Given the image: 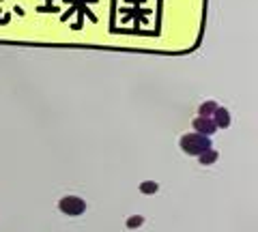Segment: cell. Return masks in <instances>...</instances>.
<instances>
[{
    "instance_id": "1",
    "label": "cell",
    "mask_w": 258,
    "mask_h": 232,
    "mask_svg": "<svg viewBox=\"0 0 258 232\" xmlns=\"http://www.w3.org/2000/svg\"><path fill=\"white\" fill-rule=\"evenodd\" d=\"M178 146L185 155H202L205 151L211 149V140L207 136H200V133L192 131V133H183L181 140H178Z\"/></svg>"
},
{
    "instance_id": "2",
    "label": "cell",
    "mask_w": 258,
    "mask_h": 232,
    "mask_svg": "<svg viewBox=\"0 0 258 232\" xmlns=\"http://www.w3.org/2000/svg\"><path fill=\"white\" fill-rule=\"evenodd\" d=\"M58 211L69 217H80L84 211H86V202L82 198H78V196H64L58 202Z\"/></svg>"
},
{
    "instance_id": "3",
    "label": "cell",
    "mask_w": 258,
    "mask_h": 232,
    "mask_svg": "<svg viewBox=\"0 0 258 232\" xmlns=\"http://www.w3.org/2000/svg\"><path fill=\"white\" fill-rule=\"evenodd\" d=\"M192 125H194V131H196V133H200V136H207V138H211L213 133L217 131L215 123H213V118L196 116V118H194V121H192Z\"/></svg>"
},
{
    "instance_id": "4",
    "label": "cell",
    "mask_w": 258,
    "mask_h": 232,
    "mask_svg": "<svg viewBox=\"0 0 258 232\" xmlns=\"http://www.w3.org/2000/svg\"><path fill=\"white\" fill-rule=\"evenodd\" d=\"M213 123H215L217 129H228L230 127V112L226 108H217L215 114H213Z\"/></svg>"
},
{
    "instance_id": "5",
    "label": "cell",
    "mask_w": 258,
    "mask_h": 232,
    "mask_svg": "<svg viewBox=\"0 0 258 232\" xmlns=\"http://www.w3.org/2000/svg\"><path fill=\"white\" fill-rule=\"evenodd\" d=\"M217 103L215 101H202L200 108H198V116H205V118H213V114H215L217 110Z\"/></svg>"
},
{
    "instance_id": "6",
    "label": "cell",
    "mask_w": 258,
    "mask_h": 232,
    "mask_svg": "<svg viewBox=\"0 0 258 232\" xmlns=\"http://www.w3.org/2000/svg\"><path fill=\"white\" fill-rule=\"evenodd\" d=\"M198 157H200L198 161H200L202 166H211V164H215V161H217L220 153H217V151H213V149H209V151H205L202 155H198Z\"/></svg>"
},
{
    "instance_id": "7",
    "label": "cell",
    "mask_w": 258,
    "mask_h": 232,
    "mask_svg": "<svg viewBox=\"0 0 258 232\" xmlns=\"http://www.w3.org/2000/svg\"><path fill=\"white\" fill-rule=\"evenodd\" d=\"M157 191H160V185H157L155 181H145V183H140V194L153 196V194H157Z\"/></svg>"
},
{
    "instance_id": "8",
    "label": "cell",
    "mask_w": 258,
    "mask_h": 232,
    "mask_svg": "<svg viewBox=\"0 0 258 232\" xmlns=\"http://www.w3.org/2000/svg\"><path fill=\"white\" fill-rule=\"evenodd\" d=\"M142 224H145V217H142V215H131V217L127 219L125 226H127L129 230H136V228H140Z\"/></svg>"
}]
</instances>
